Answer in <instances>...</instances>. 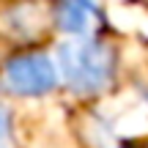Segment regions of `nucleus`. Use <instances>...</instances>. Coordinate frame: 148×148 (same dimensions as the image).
<instances>
[{
	"label": "nucleus",
	"mask_w": 148,
	"mask_h": 148,
	"mask_svg": "<svg viewBox=\"0 0 148 148\" xmlns=\"http://www.w3.org/2000/svg\"><path fill=\"white\" fill-rule=\"evenodd\" d=\"M60 69L74 90H99L112 77V52L99 41H69L58 52Z\"/></svg>",
	"instance_id": "nucleus-1"
},
{
	"label": "nucleus",
	"mask_w": 148,
	"mask_h": 148,
	"mask_svg": "<svg viewBox=\"0 0 148 148\" xmlns=\"http://www.w3.org/2000/svg\"><path fill=\"white\" fill-rule=\"evenodd\" d=\"M5 82L14 93L38 96L55 85V69L44 55H19L5 63Z\"/></svg>",
	"instance_id": "nucleus-2"
},
{
	"label": "nucleus",
	"mask_w": 148,
	"mask_h": 148,
	"mask_svg": "<svg viewBox=\"0 0 148 148\" xmlns=\"http://www.w3.org/2000/svg\"><path fill=\"white\" fill-rule=\"evenodd\" d=\"M47 22H49L47 5L33 3V0L16 3L8 11V30L14 36H19V38H38L47 30Z\"/></svg>",
	"instance_id": "nucleus-3"
},
{
	"label": "nucleus",
	"mask_w": 148,
	"mask_h": 148,
	"mask_svg": "<svg viewBox=\"0 0 148 148\" xmlns=\"http://www.w3.org/2000/svg\"><path fill=\"white\" fill-rule=\"evenodd\" d=\"M99 22V11L90 0H63L58 5V25L69 33H90Z\"/></svg>",
	"instance_id": "nucleus-4"
},
{
	"label": "nucleus",
	"mask_w": 148,
	"mask_h": 148,
	"mask_svg": "<svg viewBox=\"0 0 148 148\" xmlns=\"http://www.w3.org/2000/svg\"><path fill=\"white\" fill-rule=\"evenodd\" d=\"M5 134H8V115H5L3 110H0V148H3V140Z\"/></svg>",
	"instance_id": "nucleus-5"
},
{
	"label": "nucleus",
	"mask_w": 148,
	"mask_h": 148,
	"mask_svg": "<svg viewBox=\"0 0 148 148\" xmlns=\"http://www.w3.org/2000/svg\"><path fill=\"white\" fill-rule=\"evenodd\" d=\"M145 148H148V145H145Z\"/></svg>",
	"instance_id": "nucleus-6"
}]
</instances>
